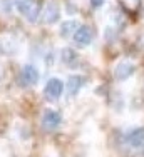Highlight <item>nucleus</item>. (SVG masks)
Returning a JSON list of instances; mask_svg holds the SVG:
<instances>
[{
	"label": "nucleus",
	"mask_w": 144,
	"mask_h": 157,
	"mask_svg": "<svg viewBox=\"0 0 144 157\" xmlns=\"http://www.w3.org/2000/svg\"><path fill=\"white\" fill-rule=\"evenodd\" d=\"M72 39H74V44L77 47H87V45H90V42H92L94 33H92V30H90V27L84 25V27H79L77 30L74 32Z\"/></svg>",
	"instance_id": "obj_4"
},
{
	"label": "nucleus",
	"mask_w": 144,
	"mask_h": 157,
	"mask_svg": "<svg viewBox=\"0 0 144 157\" xmlns=\"http://www.w3.org/2000/svg\"><path fill=\"white\" fill-rule=\"evenodd\" d=\"M60 60H62L66 65H72L75 60H77V54H75L72 48L69 47H66V48H62V54H60Z\"/></svg>",
	"instance_id": "obj_11"
},
{
	"label": "nucleus",
	"mask_w": 144,
	"mask_h": 157,
	"mask_svg": "<svg viewBox=\"0 0 144 157\" xmlns=\"http://www.w3.org/2000/svg\"><path fill=\"white\" fill-rule=\"evenodd\" d=\"M62 92H64V82L60 80V78H55V77L50 78L44 87V95H45V99L50 100V102L60 99Z\"/></svg>",
	"instance_id": "obj_2"
},
{
	"label": "nucleus",
	"mask_w": 144,
	"mask_h": 157,
	"mask_svg": "<svg viewBox=\"0 0 144 157\" xmlns=\"http://www.w3.org/2000/svg\"><path fill=\"white\" fill-rule=\"evenodd\" d=\"M132 74H134V63H131V62H121L114 70V75L117 80H126Z\"/></svg>",
	"instance_id": "obj_6"
},
{
	"label": "nucleus",
	"mask_w": 144,
	"mask_h": 157,
	"mask_svg": "<svg viewBox=\"0 0 144 157\" xmlns=\"http://www.w3.org/2000/svg\"><path fill=\"white\" fill-rule=\"evenodd\" d=\"M127 142H129L132 147H139V145H142V142H144V127H139V129L131 130L129 136H127Z\"/></svg>",
	"instance_id": "obj_8"
},
{
	"label": "nucleus",
	"mask_w": 144,
	"mask_h": 157,
	"mask_svg": "<svg viewBox=\"0 0 144 157\" xmlns=\"http://www.w3.org/2000/svg\"><path fill=\"white\" fill-rule=\"evenodd\" d=\"M86 84V78L82 75H72L69 77V80H67V92H69V95H75L79 90H81V87Z\"/></svg>",
	"instance_id": "obj_7"
},
{
	"label": "nucleus",
	"mask_w": 144,
	"mask_h": 157,
	"mask_svg": "<svg viewBox=\"0 0 144 157\" xmlns=\"http://www.w3.org/2000/svg\"><path fill=\"white\" fill-rule=\"evenodd\" d=\"M20 85L24 87H32L39 82V70H37L35 65H24L20 70Z\"/></svg>",
	"instance_id": "obj_3"
},
{
	"label": "nucleus",
	"mask_w": 144,
	"mask_h": 157,
	"mask_svg": "<svg viewBox=\"0 0 144 157\" xmlns=\"http://www.w3.org/2000/svg\"><path fill=\"white\" fill-rule=\"evenodd\" d=\"M57 18H59V7L55 5V3H49V5L45 7L44 20L47 22V24H54V22H57Z\"/></svg>",
	"instance_id": "obj_9"
},
{
	"label": "nucleus",
	"mask_w": 144,
	"mask_h": 157,
	"mask_svg": "<svg viewBox=\"0 0 144 157\" xmlns=\"http://www.w3.org/2000/svg\"><path fill=\"white\" fill-rule=\"evenodd\" d=\"M104 2L106 0H90V5H92L94 9H99V7L104 5Z\"/></svg>",
	"instance_id": "obj_12"
},
{
	"label": "nucleus",
	"mask_w": 144,
	"mask_h": 157,
	"mask_svg": "<svg viewBox=\"0 0 144 157\" xmlns=\"http://www.w3.org/2000/svg\"><path fill=\"white\" fill-rule=\"evenodd\" d=\"M60 122H62V115H60L59 112L47 109L42 114V125H44V129L54 130V129H57V127L60 125Z\"/></svg>",
	"instance_id": "obj_5"
},
{
	"label": "nucleus",
	"mask_w": 144,
	"mask_h": 157,
	"mask_svg": "<svg viewBox=\"0 0 144 157\" xmlns=\"http://www.w3.org/2000/svg\"><path fill=\"white\" fill-rule=\"evenodd\" d=\"M77 29H79L77 22H75V20H69V22H64L62 27L59 29V32H60V35H62V37L69 39V37H72V33L77 30Z\"/></svg>",
	"instance_id": "obj_10"
},
{
	"label": "nucleus",
	"mask_w": 144,
	"mask_h": 157,
	"mask_svg": "<svg viewBox=\"0 0 144 157\" xmlns=\"http://www.w3.org/2000/svg\"><path fill=\"white\" fill-rule=\"evenodd\" d=\"M15 9L30 24L37 22V18L40 15V3L37 0H17L15 2Z\"/></svg>",
	"instance_id": "obj_1"
}]
</instances>
